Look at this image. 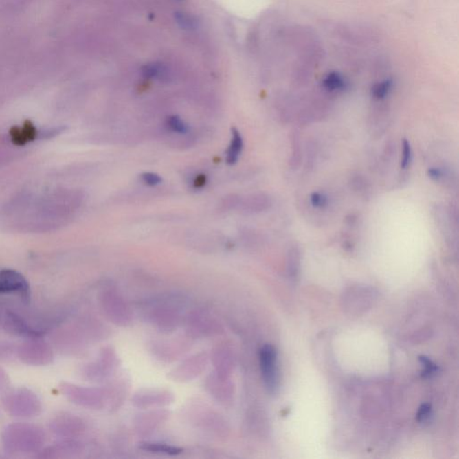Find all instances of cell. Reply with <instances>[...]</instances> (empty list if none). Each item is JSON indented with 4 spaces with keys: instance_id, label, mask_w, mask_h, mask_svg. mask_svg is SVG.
Segmentation results:
<instances>
[{
    "instance_id": "obj_21",
    "label": "cell",
    "mask_w": 459,
    "mask_h": 459,
    "mask_svg": "<svg viewBox=\"0 0 459 459\" xmlns=\"http://www.w3.org/2000/svg\"><path fill=\"white\" fill-rule=\"evenodd\" d=\"M421 363H423V366H425V370H423V375L427 378V377H432L437 372L438 368L429 358L422 356L420 357Z\"/></svg>"
},
{
    "instance_id": "obj_24",
    "label": "cell",
    "mask_w": 459,
    "mask_h": 459,
    "mask_svg": "<svg viewBox=\"0 0 459 459\" xmlns=\"http://www.w3.org/2000/svg\"><path fill=\"white\" fill-rule=\"evenodd\" d=\"M444 170L440 168L434 167L429 168L428 170V176L435 181H440L444 177Z\"/></svg>"
},
{
    "instance_id": "obj_25",
    "label": "cell",
    "mask_w": 459,
    "mask_h": 459,
    "mask_svg": "<svg viewBox=\"0 0 459 459\" xmlns=\"http://www.w3.org/2000/svg\"><path fill=\"white\" fill-rule=\"evenodd\" d=\"M8 383H10V379H8L7 372L0 369V392L7 388Z\"/></svg>"
},
{
    "instance_id": "obj_4",
    "label": "cell",
    "mask_w": 459,
    "mask_h": 459,
    "mask_svg": "<svg viewBox=\"0 0 459 459\" xmlns=\"http://www.w3.org/2000/svg\"><path fill=\"white\" fill-rule=\"evenodd\" d=\"M260 368L265 387L269 393L275 394L278 390V355L276 349L266 344L260 350Z\"/></svg>"
},
{
    "instance_id": "obj_12",
    "label": "cell",
    "mask_w": 459,
    "mask_h": 459,
    "mask_svg": "<svg viewBox=\"0 0 459 459\" xmlns=\"http://www.w3.org/2000/svg\"><path fill=\"white\" fill-rule=\"evenodd\" d=\"M143 76L148 79L166 81L169 79L170 71L166 65L161 63L146 64L142 69Z\"/></svg>"
},
{
    "instance_id": "obj_1",
    "label": "cell",
    "mask_w": 459,
    "mask_h": 459,
    "mask_svg": "<svg viewBox=\"0 0 459 459\" xmlns=\"http://www.w3.org/2000/svg\"><path fill=\"white\" fill-rule=\"evenodd\" d=\"M45 440L43 429L31 423H11L5 426L1 432L3 449L10 455L39 452Z\"/></svg>"
},
{
    "instance_id": "obj_14",
    "label": "cell",
    "mask_w": 459,
    "mask_h": 459,
    "mask_svg": "<svg viewBox=\"0 0 459 459\" xmlns=\"http://www.w3.org/2000/svg\"><path fill=\"white\" fill-rule=\"evenodd\" d=\"M141 449L152 452L164 453V454L177 455L181 449L176 447L166 445V444L146 443L141 446Z\"/></svg>"
},
{
    "instance_id": "obj_20",
    "label": "cell",
    "mask_w": 459,
    "mask_h": 459,
    "mask_svg": "<svg viewBox=\"0 0 459 459\" xmlns=\"http://www.w3.org/2000/svg\"><path fill=\"white\" fill-rule=\"evenodd\" d=\"M310 200L311 205L316 208H323L328 204V197L322 192H319V191H315L311 194Z\"/></svg>"
},
{
    "instance_id": "obj_18",
    "label": "cell",
    "mask_w": 459,
    "mask_h": 459,
    "mask_svg": "<svg viewBox=\"0 0 459 459\" xmlns=\"http://www.w3.org/2000/svg\"><path fill=\"white\" fill-rule=\"evenodd\" d=\"M413 161V149H412L411 144L407 139L403 140L402 143V157L401 166L402 169H407Z\"/></svg>"
},
{
    "instance_id": "obj_7",
    "label": "cell",
    "mask_w": 459,
    "mask_h": 459,
    "mask_svg": "<svg viewBox=\"0 0 459 459\" xmlns=\"http://www.w3.org/2000/svg\"><path fill=\"white\" fill-rule=\"evenodd\" d=\"M60 393H63L70 402L85 407H96L98 403V394L89 388L76 386V385L63 382L60 385Z\"/></svg>"
},
{
    "instance_id": "obj_9",
    "label": "cell",
    "mask_w": 459,
    "mask_h": 459,
    "mask_svg": "<svg viewBox=\"0 0 459 459\" xmlns=\"http://www.w3.org/2000/svg\"><path fill=\"white\" fill-rule=\"evenodd\" d=\"M79 446L75 441L65 440L53 444L47 448L41 449L35 458H61L72 456L78 452Z\"/></svg>"
},
{
    "instance_id": "obj_2",
    "label": "cell",
    "mask_w": 459,
    "mask_h": 459,
    "mask_svg": "<svg viewBox=\"0 0 459 459\" xmlns=\"http://www.w3.org/2000/svg\"><path fill=\"white\" fill-rule=\"evenodd\" d=\"M2 405L8 414L17 418L38 416L43 410L39 397L34 391L26 388L8 391L2 397Z\"/></svg>"
},
{
    "instance_id": "obj_13",
    "label": "cell",
    "mask_w": 459,
    "mask_h": 459,
    "mask_svg": "<svg viewBox=\"0 0 459 459\" xmlns=\"http://www.w3.org/2000/svg\"><path fill=\"white\" fill-rule=\"evenodd\" d=\"M13 135V139L14 142L23 145L30 141L35 137L36 135V131L34 128V126L30 125V123H28L27 125L25 126L23 128H16V131H14Z\"/></svg>"
},
{
    "instance_id": "obj_6",
    "label": "cell",
    "mask_w": 459,
    "mask_h": 459,
    "mask_svg": "<svg viewBox=\"0 0 459 459\" xmlns=\"http://www.w3.org/2000/svg\"><path fill=\"white\" fill-rule=\"evenodd\" d=\"M0 322L5 331L19 337L36 338L43 337V335H45V331L32 328L21 316L13 311H5L2 314Z\"/></svg>"
},
{
    "instance_id": "obj_11",
    "label": "cell",
    "mask_w": 459,
    "mask_h": 459,
    "mask_svg": "<svg viewBox=\"0 0 459 459\" xmlns=\"http://www.w3.org/2000/svg\"><path fill=\"white\" fill-rule=\"evenodd\" d=\"M322 87L328 92H340L347 87V81L342 74L332 71L323 78Z\"/></svg>"
},
{
    "instance_id": "obj_17",
    "label": "cell",
    "mask_w": 459,
    "mask_h": 459,
    "mask_svg": "<svg viewBox=\"0 0 459 459\" xmlns=\"http://www.w3.org/2000/svg\"><path fill=\"white\" fill-rule=\"evenodd\" d=\"M175 20L181 28L187 29V30L196 28L197 20L190 14L184 13V12H177V13H175Z\"/></svg>"
},
{
    "instance_id": "obj_23",
    "label": "cell",
    "mask_w": 459,
    "mask_h": 459,
    "mask_svg": "<svg viewBox=\"0 0 459 459\" xmlns=\"http://www.w3.org/2000/svg\"><path fill=\"white\" fill-rule=\"evenodd\" d=\"M432 416V407L428 404L423 405L418 412L417 418L421 423H425Z\"/></svg>"
},
{
    "instance_id": "obj_19",
    "label": "cell",
    "mask_w": 459,
    "mask_h": 459,
    "mask_svg": "<svg viewBox=\"0 0 459 459\" xmlns=\"http://www.w3.org/2000/svg\"><path fill=\"white\" fill-rule=\"evenodd\" d=\"M141 181L143 183L149 187H155L160 185L163 182V179L161 176L155 172H144L140 176Z\"/></svg>"
},
{
    "instance_id": "obj_22",
    "label": "cell",
    "mask_w": 459,
    "mask_h": 459,
    "mask_svg": "<svg viewBox=\"0 0 459 459\" xmlns=\"http://www.w3.org/2000/svg\"><path fill=\"white\" fill-rule=\"evenodd\" d=\"M291 260V275L294 276L297 273L299 267V253L298 249L293 248L290 253Z\"/></svg>"
},
{
    "instance_id": "obj_5",
    "label": "cell",
    "mask_w": 459,
    "mask_h": 459,
    "mask_svg": "<svg viewBox=\"0 0 459 459\" xmlns=\"http://www.w3.org/2000/svg\"><path fill=\"white\" fill-rule=\"evenodd\" d=\"M17 293L23 300L30 297V285L21 273L12 269L0 270V294Z\"/></svg>"
},
{
    "instance_id": "obj_3",
    "label": "cell",
    "mask_w": 459,
    "mask_h": 459,
    "mask_svg": "<svg viewBox=\"0 0 459 459\" xmlns=\"http://www.w3.org/2000/svg\"><path fill=\"white\" fill-rule=\"evenodd\" d=\"M19 360L27 366H45L52 363L54 354L51 346L42 337L28 338L17 349Z\"/></svg>"
},
{
    "instance_id": "obj_8",
    "label": "cell",
    "mask_w": 459,
    "mask_h": 459,
    "mask_svg": "<svg viewBox=\"0 0 459 459\" xmlns=\"http://www.w3.org/2000/svg\"><path fill=\"white\" fill-rule=\"evenodd\" d=\"M53 434L63 438H71L80 434L83 425L81 421L72 414H58L49 423Z\"/></svg>"
},
{
    "instance_id": "obj_15",
    "label": "cell",
    "mask_w": 459,
    "mask_h": 459,
    "mask_svg": "<svg viewBox=\"0 0 459 459\" xmlns=\"http://www.w3.org/2000/svg\"><path fill=\"white\" fill-rule=\"evenodd\" d=\"M393 87V82L390 79H386V80L379 82V83L376 84L374 87H372V94L377 100H383L391 92V89Z\"/></svg>"
},
{
    "instance_id": "obj_16",
    "label": "cell",
    "mask_w": 459,
    "mask_h": 459,
    "mask_svg": "<svg viewBox=\"0 0 459 459\" xmlns=\"http://www.w3.org/2000/svg\"><path fill=\"white\" fill-rule=\"evenodd\" d=\"M166 125L170 131L177 134H186L188 131V126L181 117L172 115L167 119Z\"/></svg>"
},
{
    "instance_id": "obj_10",
    "label": "cell",
    "mask_w": 459,
    "mask_h": 459,
    "mask_svg": "<svg viewBox=\"0 0 459 459\" xmlns=\"http://www.w3.org/2000/svg\"><path fill=\"white\" fill-rule=\"evenodd\" d=\"M244 146L243 138L236 128L232 129L231 142L226 152V163L229 166H234L239 161Z\"/></svg>"
}]
</instances>
